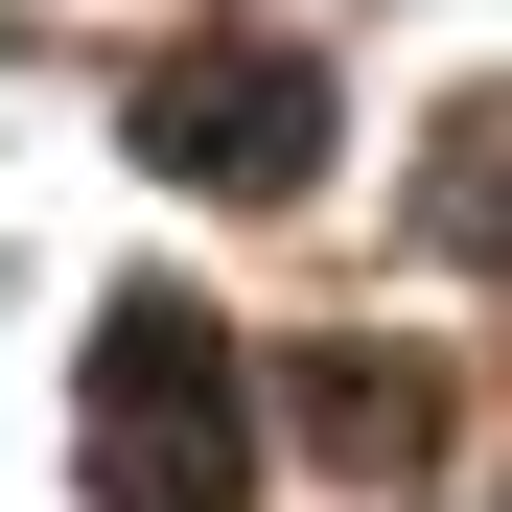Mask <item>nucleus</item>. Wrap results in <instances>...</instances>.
I'll return each mask as SVG.
<instances>
[{"label": "nucleus", "instance_id": "nucleus-1", "mask_svg": "<svg viewBox=\"0 0 512 512\" xmlns=\"http://www.w3.org/2000/svg\"><path fill=\"white\" fill-rule=\"evenodd\" d=\"M94 512H256L233 466V350L187 303H117L94 326Z\"/></svg>", "mask_w": 512, "mask_h": 512}, {"label": "nucleus", "instance_id": "nucleus-2", "mask_svg": "<svg viewBox=\"0 0 512 512\" xmlns=\"http://www.w3.org/2000/svg\"><path fill=\"white\" fill-rule=\"evenodd\" d=\"M140 163H163V187H303V163H326V70L303 47H187V70H163V94H140Z\"/></svg>", "mask_w": 512, "mask_h": 512}]
</instances>
